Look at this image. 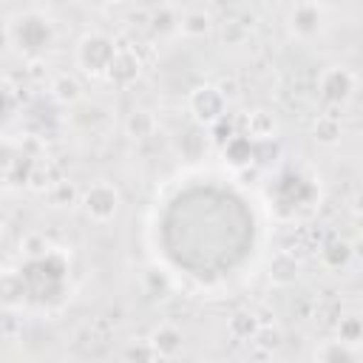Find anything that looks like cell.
Here are the masks:
<instances>
[{"label":"cell","mask_w":363,"mask_h":363,"mask_svg":"<svg viewBox=\"0 0 363 363\" xmlns=\"http://www.w3.org/2000/svg\"><path fill=\"white\" fill-rule=\"evenodd\" d=\"M54 40V26L48 17L37 11H23L9 23V43L26 54V57H40Z\"/></svg>","instance_id":"cell-1"},{"label":"cell","mask_w":363,"mask_h":363,"mask_svg":"<svg viewBox=\"0 0 363 363\" xmlns=\"http://www.w3.org/2000/svg\"><path fill=\"white\" fill-rule=\"evenodd\" d=\"M113 54H116V43L102 31H91L77 45V65L91 77H105Z\"/></svg>","instance_id":"cell-2"},{"label":"cell","mask_w":363,"mask_h":363,"mask_svg":"<svg viewBox=\"0 0 363 363\" xmlns=\"http://www.w3.org/2000/svg\"><path fill=\"white\" fill-rule=\"evenodd\" d=\"M79 204H82L88 218L105 224L119 213V190L113 184H108V182H96L82 193Z\"/></svg>","instance_id":"cell-3"},{"label":"cell","mask_w":363,"mask_h":363,"mask_svg":"<svg viewBox=\"0 0 363 363\" xmlns=\"http://www.w3.org/2000/svg\"><path fill=\"white\" fill-rule=\"evenodd\" d=\"M318 91H320V99L329 102V105H343L352 99L354 94V74L343 65H329L320 79H318Z\"/></svg>","instance_id":"cell-4"},{"label":"cell","mask_w":363,"mask_h":363,"mask_svg":"<svg viewBox=\"0 0 363 363\" xmlns=\"http://www.w3.org/2000/svg\"><path fill=\"white\" fill-rule=\"evenodd\" d=\"M224 108H227V102H224V96L218 94L216 85H199L190 94V113L196 116L199 125H207L210 128L216 119L224 116Z\"/></svg>","instance_id":"cell-5"},{"label":"cell","mask_w":363,"mask_h":363,"mask_svg":"<svg viewBox=\"0 0 363 363\" xmlns=\"http://www.w3.org/2000/svg\"><path fill=\"white\" fill-rule=\"evenodd\" d=\"M286 26L295 37L312 40V37H318V31L323 26V9L318 3H295L286 11Z\"/></svg>","instance_id":"cell-6"},{"label":"cell","mask_w":363,"mask_h":363,"mask_svg":"<svg viewBox=\"0 0 363 363\" xmlns=\"http://www.w3.org/2000/svg\"><path fill=\"white\" fill-rule=\"evenodd\" d=\"M139 74H142L139 57L130 48H116V54H113V60H111V65L105 71V79L111 85H116V88H130L139 79Z\"/></svg>","instance_id":"cell-7"},{"label":"cell","mask_w":363,"mask_h":363,"mask_svg":"<svg viewBox=\"0 0 363 363\" xmlns=\"http://www.w3.org/2000/svg\"><path fill=\"white\" fill-rule=\"evenodd\" d=\"M147 343H150V349L156 352L159 360H162V357L167 360V357H176V354L182 352L184 337H182V332H179L173 323H159V326L150 332Z\"/></svg>","instance_id":"cell-8"},{"label":"cell","mask_w":363,"mask_h":363,"mask_svg":"<svg viewBox=\"0 0 363 363\" xmlns=\"http://www.w3.org/2000/svg\"><path fill=\"white\" fill-rule=\"evenodd\" d=\"M179 31L184 37H207L213 31V14L204 6H190L184 11H179Z\"/></svg>","instance_id":"cell-9"},{"label":"cell","mask_w":363,"mask_h":363,"mask_svg":"<svg viewBox=\"0 0 363 363\" xmlns=\"http://www.w3.org/2000/svg\"><path fill=\"white\" fill-rule=\"evenodd\" d=\"M298 272H301V264L292 252H275L272 261H269V281L275 286H289L298 281Z\"/></svg>","instance_id":"cell-10"},{"label":"cell","mask_w":363,"mask_h":363,"mask_svg":"<svg viewBox=\"0 0 363 363\" xmlns=\"http://www.w3.org/2000/svg\"><path fill=\"white\" fill-rule=\"evenodd\" d=\"M26 298V281H23V272H0V306H20Z\"/></svg>","instance_id":"cell-11"},{"label":"cell","mask_w":363,"mask_h":363,"mask_svg":"<svg viewBox=\"0 0 363 363\" xmlns=\"http://www.w3.org/2000/svg\"><path fill=\"white\" fill-rule=\"evenodd\" d=\"M51 96L60 102V105H74L82 99V82L74 77V74H57L48 85Z\"/></svg>","instance_id":"cell-12"},{"label":"cell","mask_w":363,"mask_h":363,"mask_svg":"<svg viewBox=\"0 0 363 363\" xmlns=\"http://www.w3.org/2000/svg\"><path fill=\"white\" fill-rule=\"evenodd\" d=\"M221 153H224V159H227L233 167H244V164L252 162V139H250L244 130H238L233 139H227V142L221 145Z\"/></svg>","instance_id":"cell-13"},{"label":"cell","mask_w":363,"mask_h":363,"mask_svg":"<svg viewBox=\"0 0 363 363\" xmlns=\"http://www.w3.org/2000/svg\"><path fill=\"white\" fill-rule=\"evenodd\" d=\"M320 261L329 267V269H343L349 261H352V244L343 241V238H332L320 247Z\"/></svg>","instance_id":"cell-14"},{"label":"cell","mask_w":363,"mask_h":363,"mask_svg":"<svg viewBox=\"0 0 363 363\" xmlns=\"http://www.w3.org/2000/svg\"><path fill=\"white\" fill-rule=\"evenodd\" d=\"M252 142H264V139H275V116L269 111H255L247 116V130H244Z\"/></svg>","instance_id":"cell-15"},{"label":"cell","mask_w":363,"mask_h":363,"mask_svg":"<svg viewBox=\"0 0 363 363\" xmlns=\"http://www.w3.org/2000/svg\"><path fill=\"white\" fill-rule=\"evenodd\" d=\"M318 363H357V354H354V346H346L340 340H332V343H323L315 354Z\"/></svg>","instance_id":"cell-16"},{"label":"cell","mask_w":363,"mask_h":363,"mask_svg":"<svg viewBox=\"0 0 363 363\" xmlns=\"http://www.w3.org/2000/svg\"><path fill=\"white\" fill-rule=\"evenodd\" d=\"M258 329H261V320L252 312H235L230 318V323H227V332L233 337H238V340H252Z\"/></svg>","instance_id":"cell-17"},{"label":"cell","mask_w":363,"mask_h":363,"mask_svg":"<svg viewBox=\"0 0 363 363\" xmlns=\"http://www.w3.org/2000/svg\"><path fill=\"white\" fill-rule=\"evenodd\" d=\"M312 133H315V139H318L320 145H335V142L340 139L343 128H340V119H337L335 113H323V116L315 119Z\"/></svg>","instance_id":"cell-18"},{"label":"cell","mask_w":363,"mask_h":363,"mask_svg":"<svg viewBox=\"0 0 363 363\" xmlns=\"http://www.w3.org/2000/svg\"><path fill=\"white\" fill-rule=\"evenodd\" d=\"M147 23L156 34H173V31H179V11L173 6H159V9H153Z\"/></svg>","instance_id":"cell-19"},{"label":"cell","mask_w":363,"mask_h":363,"mask_svg":"<svg viewBox=\"0 0 363 363\" xmlns=\"http://www.w3.org/2000/svg\"><path fill=\"white\" fill-rule=\"evenodd\" d=\"M125 128H128V133H130L133 139H147V136H153V130H156V119H153L150 111H133V113L128 116Z\"/></svg>","instance_id":"cell-20"},{"label":"cell","mask_w":363,"mask_h":363,"mask_svg":"<svg viewBox=\"0 0 363 363\" xmlns=\"http://www.w3.org/2000/svg\"><path fill=\"white\" fill-rule=\"evenodd\" d=\"M247 23H241V20H224V23H218V37H221V43L224 45H241L244 40H247Z\"/></svg>","instance_id":"cell-21"},{"label":"cell","mask_w":363,"mask_h":363,"mask_svg":"<svg viewBox=\"0 0 363 363\" xmlns=\"http://www.w3.org/2000/svg\"><path fill=\"white\" fill-rule=\"evenodd\" d=\"M48 201L54 204V207H71V204H77V187L71 184V182H54L51 187H48Z\"/></svg>","instance_id":"cell-22"},{"label":"cell","mask_w":363,"mask_h":363,"mask_svg":"<svg viewBox=\"0 0 363 363\" xmlns=\"http://www.w3.org/2000/svg\"><path fill=\"white\" fill-rule=\"evenodd\" d=\"M360 335H363V326H360V318H357V315L340 318V323H337V340H340V343L357 346V343H360Z\"/></svg>","instance_id":"cell-23"},{"label":"cell","mask_w":363,"mask_h":363,"mask_svg":"<svg viewBox=\"0 0 363 363\" xmlns=\"http://www.w3.org/2000/svg\"><path fill=\"white\" fill-rule=\"evenodd\" d=\"M122 357H125V363H156V360H159V357H156V352L150 349V343H147V340L128 343Z\"/></svg>","instance_id":"cell-24"},{"label":"cell","mask_w":363,"mask_h":363,"mask_svg":"<svg viewBox=\"0 0 363 363\" xmlns=\"http://www.w3.org/2000/svg\"><path fill=\"white\" fill-rule=\"evenodd\" d=\"M252 343H258L264 352H272V349L281 346V332H278V329H269V326H261V329L255 332Z\"/></svg>","instance_id":"cell-25"},{"label":"cell","mask_w":363,"mask_h":363,"mask_svg":"<svg viewBox=\"0 0 363 363\" xmlns=\"http://www.w3.org/2000/svg\"><path fill=\"white\" fill-rule=\"evenodd\" d=\"M235 133H238V130L233 128V119L227 122V113H224L221 119H216V122L210 125V136H213V139H216L218 145H224V142H227V139H233Z\"/></svg>","instance_id":"cell-26"},{"label":"cell","mask_w":363,"mask_h":363,"mask_svg":"<svg viewBox=\"0 0 363 363\" xmlns=\"http://www.w3.org/2000/svg\"><path fill=\"white\" fill-rule=\"evenodd\" d=\"M26 184L34 187V190H45V187H51L54 182L48 179V164H34L31 173H28V179H26Z\"/></svg>","instance_id":"cell-27"},{"label":"cell","mask_w":363,"mask_h":363,"mask_svg":"<svg viewBox=\"0 0 363 363\" xmlns=\"http://www.w3.org/2000/svg\"><path fill=\"white\" fill-rule=\"evenodd\" d=\"M145 284L150 286V292H167V278L159 269H147L145 272Z\"/></svg>","instance_id":"cell-28"},{"label":"cell","mask_w":363,"mask_h":363,"mask_svg":"<svg viewBox=\"0 0 363 363\" xmlns=\"http://www.w3.org/2000/svg\"><path fill=\"white\" fill-rule=\"evenodd\" d=\"M216 88H218V94L224 96V102H227V99H233V96H238V85H235V79H233V77H230V79H221Z\"/></svg>","instance_id":"cell-29"},{"label":"cell","mask_w":363,"mask_h":363,"mask_svg":"<svg viewBox=\"0 0 363 363\" xmlns=\"http://www.w3.org/2000/svg\"><path fill=\"white\" fill-rule=\"evenodd\" d=\"M3 111H6V94H3V88H0V116H3Z\"/></svg>","instance_id":"cell-30"}]
</instances>
